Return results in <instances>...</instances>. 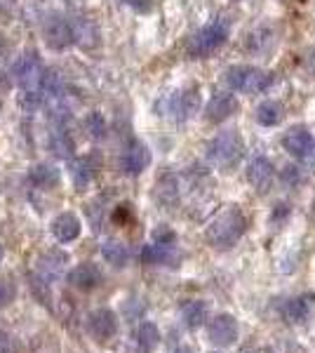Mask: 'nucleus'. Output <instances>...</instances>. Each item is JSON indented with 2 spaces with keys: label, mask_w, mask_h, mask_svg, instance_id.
<instances>
[{
  "label": "nucleus",
  "mask_w": 315,
  "mask_h": 353,
  "mask_svg": "<svg viewBox=\"0 0 315 353\" xmlns=\"http://www.w3.org/2000/svg\"><path fill=\"white\" fill-rule=\"evenodd\" d=\"M245 231H247V219H245L243 210L238 205H228L207 226V243L219 250L231 248L243 238Z\"/></svg>",
  "instance_id": "f257e3e1"
},
{
  "label": "nucleus",
  "mask_w": 315,
  "mask_h": 353,
  "mask_svg": "<svg viewBox=\"0 0 315 353\" xmlns=\"http://www.w3.org/2000/svg\"><path fill=\"white\" fill-rule=\"evenodd\" d=\"M308 66H311V71L315 73V52L311 54V61H308Z\"/></svg>",
  "instance_id": "473e14b6"
},
{
  "label": "nucleus",
  "mask_w": 315,
  "mask_h": 353,
  "mask_svg": "<svg viewBox=\"0 0 315 353\" xmlns=\"http://www.w3.org/2000/svg\"><path fill=\"white\" fill-rule=\"evenodd\" d=\"M3 257H5V252H3V248H0V261H3Z\"/></svg>",
  "instance_id": "c9c22d12"
},
{
  "label": "nucleus",
  "mask_w": 315,
  "mask_h": 353,
  "mask_svg": "<svg viewBox=\"0 0 315 353\" xmlns=\"http://www.w3.org/2000/svg\"><path fill=\"white\" fill-rule=\"evenodd\" d=\"M123 3L132 5V8H139V3H141V0H123Z\"/></svg>",
  "instance_id": "2f4dec72"
},
{
  "label": "nucleus",
  "mask_w": 315,
  "mask_h": 353,
  "mask_svg": "<svg viewBox=\"0 0 315 353\" xmlns=\"http://www.w3.org/2000/svg\"><path fill=\"white\" fill-rule=\"evenodd\" d=\"M80 229H83V226H80V219L76 217V214H71V212L59 214V217L52 221V236L59 243L76 241V238L80 236Z\"/></svg>",
  "instance_id": "dca6fc26"
},
{
  "label": "nucleus",
  "mask_w": 315,
  "mask_h": 353,
  "mask_svg": "<svg viewBox=\"0 0 315 353\" xmlns=\"http://www.w3.org/2000/svg\"><path fill=\"white\" fill-rule=\"evenodd\" d=\"M73 28V43H80L83 48H94L99 43V31H96L94 21L88 17H80L71 24Z\"/></svg>",
  "instance_id": "6ab92c4d"
},
{
  "label": "nucleus",
  "mask_w": 315,
  "mask_h": 353,
  "mask_svg": "<svg viewBox=\"0 0 315 353\" xmlns=\"http://www.w3.org/2000/svg\"><path fill=\"white\" fill-rule=\"evenodd\" d=\"M283 179L287 181V184H296V181H299V170H296V168H285Z\"/></svg>",
  "instance_id": "c756f323"
},
{
  "label": "nucleus",
  "mask_w": 315,
  "mask_h": 353,
  "mask_svg": "<svg viewBox=\"0 0 315 353\" xmlns=\"http://www.w3.org/2000/svg\"><path fill=\"white\" fill-rule=\"evenodd\" d=\"M88 325H90V332H92L94 337H96V339H101V341L111 339L113 334L118 332L116 313L108 311V309H96V311L90 313Z\"/></svg>",
  "instance_id": "f8f14e48"
},
{
  "label": "nucleus",
  "mask_w": 315,
  "mask_h": 353,
  "mask_svg": "<svg viewBox=\"0 0 315 353\" xmlns=\"http://www.w3.org/2000/svg\"><path fill=\"white\" fill-rule=\"evenodd\" d=\"M43 73H45V66L36 52L21 54L12 66V76H14V81L21 85V90H40Z\"/></svg>",
  "instance_id": "0eeeda50"
},
{
  "label": "nucleus",
  "mask_w": 315,
  "mask_h": 353,
  "mask_svg": "<svg viewBox=\"0 0 315 353\" xmlns=\"http://www.w3.org/2000/svg\"><path fill=\"white\" fill-rule=\"evenodd\" d=\"M247 181L254 186L259 193H266L273 184V165L268 158L256 156L252 158V163L247 165Z\"/></svg>",
  "instance_id": "9b49d317"
},
{
  "label": "nucleus",
  "mask_w": 315,
  "mask_h": 353,
  "mask_svg": "<svg viewBox=\"0 0 315 353\" xmlns=\"http://www.w3.org/2000/svg\"><path fill=\"white\" fill-rule=\"evenodd\" d=\"M283 146L294 158H301L303 163L315 168V137L308 128H303V125L289 128V132L283 137Z\"/></svg>",
  "instance_id": "423d86ee"
},
{
  "label": "nucleus",
  "mask_w": 315,
  "mask_h": 353,
  "mask_svg": "<svg viewBox=\"0 0 315 353\" xmlns=\"http://www.w3.org/2000/svg\"><path fill=\"white\" fill-rule=\"evenodd\" d=\"M141 261L151 266H174L179 261V252L174 248L165 243H153V245H144L141 250Z\"/></svg>",
  "instance_id": "2eb2a0df"
},
{
  "label": "nucleus",
  "mask_w": 315,
  "mask_h": 353,
  "mask_svg": "<svg viewBox=\"0 0 315 353\" xmlns=\"http://www.w3.org/2000/svg\"><path fill=\"white\" fill-rule=\"evenodd\" d=\"M226 83L231 85V90H236V92L259 94L273 85V73L263 71V68H259V66L238 64V66H231L226 71Z\"/></svg>",
  "instance_id": "7ed1b4c3"
},
{
  "label": "nucleus",
  "mask_w": 315,
  "mask_h": 353,
  "mask_svg": "<svg viewBox=\"0 0 315 353\" xmlns=\"http://www.w3.org/2000/svg\"><path fill=\"white\" fill-rule=\"evenodd\" d=\"M28 176H31V181L36 186H45V189H50V186H54L57 181H59V170L50 163H38L31 168V174Z\"/></svg>",
  "instance_id": "5701e85b"
},
{
  "label": "nucleus",
  "mask_w": 315,
  "mask_h": 353,
  "mask_svg": "<svg viewBox=\"0 0 315 353\" xmlns=\"http://www.w3.org/2000/svg\"><path fill=\"white\" fill-rule=\"evenodd\" d=\"M101 254H104V259L113 266H125L130 259L128 248H125L120 241H106L104 245H101Z\"/></svg>",
  "instance_id": "393cba45"
},
{
  "label": "nucleus",
  "mask_w": 315,
  "mask_h": 353,
  "mask_svg": "<svg viewBox=\"0 0 315 353\" xmlns=\"http://www.w3.org/2000/svg\"><path fill=\"white\" fill-rule=\"evenodd\" d=\"M200 106V90L198 88H186L179 92H172L160 101V113L165 118H170L172 123H184Z\"/></svg>",
  "instance_id": "39448f33"
},
{
  "label": "nucleus",
  "mask_w": 315,
  "mask_h": 353,
  "mask_svg": "<svg viewBox=\"0 0 315 353\" xmlns=\"http://www.w3.org/2000/svg\"><path fill=\"white\" fill-rule=\"evenodd\" d=\"M287 214H289V205L280 203V205H276V212H273V221H280L283 217H287Z\"/></svg>",
  "instance_id": "7c9ffc66"
},
{
  "label": "nucleus",
  "mask_w": 315,
  "mask_h": 353,
  "mask_svg": "<svg viewBox=\"0 0 315 353\" xmlns=\"http://www.w3.org/2000/svg\"><path fill=\"white\" fill-rule=\"evenodd\" d=\"M50 151L57 158H71L73 151H76L73 137L66 132V128L61 123H57V128H52V132H50Z\"/></svg>",
  "instance_id": "f3484780"
},
{
  "label": "nucleus",
  "mask_w": 315,
  "mask_h": 353,
  "mask_svg": "<svg viewBox=\"0 0 315 353\" xmlns=\"http://www.w3.org/2000/svg\"><path fill=\"white\" fill-rule=\"evenodd\" d=\"M238 353H256L254 349H252V346H245V349H240Z\"/></svg>",
  "instance_id": "72a5a7b5"
},
{
  "label": "nucleus",
  "mask_w": 315,
  "mask_h": 353,
  "mask_svg": "<svg viewBox=\"0 0 315 353\" xmlns=\"http://www.w3.org/2000/svg\"><path fill=\"white\" fill-rule=\"evenodd\" d=\"M181 321L191 330L200 327L207 321V306H205L203 301H186V304L181 306Z\"/></svg>",
  "instance_id": "412c9836"
},
{
  "label": "nucleus",
  "mask_w": 315,
  "mask_h": 353,
  "mask_svg": "<svg viewBox=\"0 0 315 353\" xmlns=\"http://www.w3.org/2000/svg\"><path fill=\"white\" fill-rule=\"evenodd\" d=\"M243 153H245L243 137H240L236 130L219 132L207 144V158L221 170L236 168V165L240 163V158H243Z\"/></svg>",
  "instance_id": "f03ea898"
},
{
  "label": "nucleus",
  "mask_w": 315,
  "mask_h": 353,
  "mask_svg": "<svg viewBox=\"0 0 315 353\" xmlns=\"http://www.w3.org/2000/svg\"><path fill=\"white\" fill-rule=\"evenodd\" d=\"M238 111V99L231 92H214L205 106V118L210 123H223Z\"/></svg>",
  "instance_id": "9d476101"
},
{
  "label": "nucleus",
  "mask_w": 315,
  "mask_h": 353,
  "mask_svg": "<svg viewBox=\"0 0 315 353\" xmlns=\"http://www.w3.org/2000/svg\"><path fill=\"white\" fill-rule=\"evenodd\" d=\"M283 313L289 323H303L311 313V304H308L306 297H299V299H289L287 304L283 306Z\"/></svg>",
  "instance_id": "a878e982"
},
{
  "label": "nucleus",
  "mask_w": 315,
  "mask_h": 353,
  "mask_svg": "<svg viewBox=\"0 0 315 353\" xmlns=\"http://www.w3.org/2000/svg\"><path fill=\"white\" fill-rule=\"evenodd\" d=\"M134 339H136V349H139L141 353H151L158 346L160 332L153 323H141V325L136 327Z\"/></svg>",
  "instance_id": "4be33fe9"
},
{
  "label": "nucleus",
  "mask_w": 315,
  "mask_h": 353,
  "mask_svg": "<svg viewBox=\"0 0 315 353\" xmlns=\"http://www.w3.org/2000/svg\"><path fill=\"white\" fill-rule=\"evenodd\" d=\"M85 130H88V132H90V137H92V139H104L106 132H108L104 116H101L99 111H92L88 118H85Z\"/></svg>",
  "instance_id": "bb28decb"
},
{
  "label": "nucleus",
  "mask_w": 315,
  "mask_h": 353,
  "mask_svg": "<svg viewBox=\"0 0 315 353\" xmlns=\"http://www.w3.org/2000/svg\"><path fill=\"white\" fill-rule=\"evenodd\" d=\"M101 281H104V273H101L99 266L94 264H78L76 269H73L71 273H68V283H71L73 288L78 290H94L101 285Z\"/></svg>",
  "instance_id": "ddd939ff"
},
{
  "label": "nucleus",
  "mask_w": 315,
  "mask_h": 353,
  "mask_svg": "<svg viewBox=\"0 0 315 353\" xmlns=\"http://www.w3.org/2000/svg\"><path fill=\"white\" fill-rule=\"evenodd\" d=\"M238 337V323L233 316H216L210 323V341L216 346H228Z\"/></svg>",
  "instance_id": "4468645a"
},
{
  "label": "nucleus",
  "mask_w": 315,
  "mask_h": 353,
  "mask_svg": "<svg viewBox=\"0 0 315 353\" xmlns=\"http://www.w3.org/2000/svg\"><path fill=\"white\" fill-rule=\"evenodd\" d=\"M174 353H191V349H176Z\"/></svg>",
  "instance_id": "f704fd0d"
},
{
  "label": "nucleus",
  "mask_w": 315,
  "mask_h": 353,
  "mask_svg": "<svg viewBox=\"0 0 315 353\" xmlns=\"http://www.w3.org/2000/svg\"><path fill=\"white\" fill-rule=\"evenodd\" d=\"M153 241L170 245V243H174V233H172V231L167 229V226H158V229L153 231Z\"/></svg>",
  "instance_id": "cd10ccee"
},
{
  "label": "nucleus",
  "mask_w": 315,
  "mask_h": 353,
  "mask_svg": "<svg viewBox=\"0 0 315 353\" xmlns=\"http://www.w3.org/2000/svg\"><path fill=\"white\" fill-rule=\"evenodd\" d=\"M256 123L263 125V128H276V125L283 123L285 118V106L276 99H266L256 106Z\"/></svg>",
  "instance_id": "a211bd4d"
},
{
  "label": "nucleus",
  "mask_w": 315,
  "mask_h": 353,
  "mask_svg": "<svg viewBox=\"0 0 315 353\" xmlns=\"http://www.w3.org/2000/svg\"><path fill=\"white\" fill-rule=\"evenodd\" d=\"M12 285L10 283H5V281H0V306H5V304H10L12 301Z\"/></svg>",
  "instance_id": "c85d7f7f"
},
{
  "label": "nucleus",
  "mask_w": 315,
  "mask_h": 353,
  "mask_svg": "<svg viewBox=\"0 0 315 353\" xmlns=\"http://www.w3.org/2000/svg\"><path fill=\"white\" fill-rule=\"evenodd\" d=\"M156 196L163 205H174L179 201V181L174 174H165L156 186Z\"/></svg>",
  "instance_id": "b1692460"
},
{
  "label": "nucleus",
  "mask_w": 315,
  "mask_h": 353,
  "mask_svg": "<svg viewBox=\"0 0 315 353\" xmlns=\"http://www.w3.org/2000/svg\"><path fill=\"white\" fill-rule=\"evenodd\" d=\"M148 165H151V151H148V146L139 139H132L123 153V158H120L123 172L130 176H136V174L144 172Z\"/></svg>",
  "instance_id": "6e6552de"
},
{
  "label": "nucleus",
  "mask_w": 315,
  "mask_h": 353,
  "mask_svg": "<svg viewBox=\"0 0 315 353\" xmlns=\"http://www.w3.org/2000/svg\"><path fill=\"white\" fill-rule=\"evenodd\" d=\"M45 43L52 50H66L68 45H73V28L71 21L64 19V17H50L45 21Z\"/></svg>",
  "instance_id": "1a4fd4ad"
},
{
  "label": "nucleus",
  "mask_w": 315,
  "mask_h": 353,
  "mask_svg": "<svg viewBox=\"0 0 315 353\" xmlns=\"http://www.w3.org/2000/svg\"><path fill=\"white\" fill-rule=\"evenodd\" d=\"M226 41H228V24L223 19H214L210 24H205L198 33H193V38L188 41L186 52L191 59H205L212 52H216Z\"/></svg>",
  "instance_id": "20e7f679"
},
{
  "label": "nucleus",
  "mask_w": 315,
  "mask_h": 353,
  "mask_svg": "<svg viewBox=\"0 0 315 353\" xmlns=\"http://www.w3.org/2000/svg\"><path fill=\"white\" fill-rule=\"evenodd\" d=\"M71 176H73V184H76L78 191L88 189L94 179L92 158H76V161L71 163Z\"/></svg>",
  "instance_id": "aec40b11"
}]
</instances>
